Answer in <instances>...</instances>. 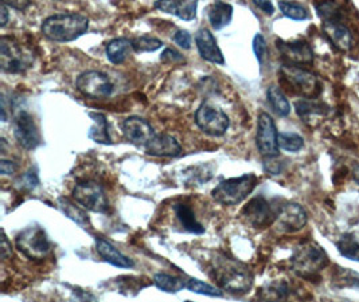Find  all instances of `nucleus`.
<instances>
[{"label":"nucleus","mask_w":359,"mask_h":302,"mask_svg":"<svg viewBox=\"0 0 359 302\" xmlns=\"http://www.w3.org/2000/svg\"><path fill=\"white\" fill-rule=\"evenodd\" d=\"M212 277L218 287L233 294H245L253 285V274L245 263L226 255L214 259Z\"/></svg>","instance_id":"f257e3e1"},{"label":"nucleus","mask_w":359,"mask_h":302,"mask_svg":"<svg viewBox=\"0 0 359 302\" xmlns=\"http://www.w3.org/2000/svg\"><path fill=\"white\" fill-rule=\"evenodd\" d=\"M89 29V19L77 13H60L49 16L42 23V34L53 42H73Z\"/></svg>","instance_id":"f03ea898"},{"label":"nucleus","mask_w":359,"mask_h":302,"mask_svg":"<svg viewBox=\"0 0 359 302\" xmlns=\"http://www.w3.org/2000/svg\"><path fill=\"white\" fill-rule=\"evenodd\" d=\"M328 265V255L316 243L307 242L294 249L291 258L292 270L304 280H315L319 273L326 269Z\"/></svg>","instance_id":"7ed1b4c3"},{"label":"nucleus","mask_w":359,"mask_h":302,"mask_svg":"<svg viewBox=\"0 0 359 302\" xmlns=\"http://www.w3.org/2000/svg\"><path fill=\"white\" fill-rule=\"evenodd\" d=\"M259 177L253 174L222 180L212 191V199L222 206H237L255 191Z\"/></svg>","instance_id":"20e7f679"},{"label":"nucleus","mask_w":359,"mask_h":302,"mask_svg":"<svg viewBox=\"0 0 359 302\" xmlns=\"http://www.w3.org/2000/svg\"><path fill=\"white\" fill-rule=\"evenodd\" d=\"M33 64V55L10 36L0 39V67L4 73L22 74Z\"/></svg>","instance_id":"39448f33"},{"label":"nucleus","mask_w":359,"mask_h":302,"mask_svg":"<svg viewBox=\"0 0 359 302\" xmlns=\"http://www.w3.org/2000/svg\"><path fill=\"white\" fill-rule=\"evenodd\" d=\"M281 82L291 89L292 93L312 99L320 93L319 81L315 74L297 66L284 64L280 69Z\"/></svg>","instance_id":"423d86ee"},{"label":"nucleus","mask_w":359,"mask_h":302,"mask_svg":"<svg viewBox=\"0 0 359 302\" xmlns=\"http://www.w3.org/2000/svg\"><path fill=\"white\" fill-rule=\"evenodd\" d=\"M17 247L30 259H43L51 250L49 238L41 226H30L19 233Z\"/></svg>","instance_id":"0eeeda50"},{"label":"nucleus","mask_w":359,"mask_h":302,"mask_svg":"<svg viewBox=\"0 0 359 302\" xmlns=\"http://www.w3.org/2000/svg\"><path fill=\"white\" fill-rule=\"evenodd\" d=\"M74 202L83 210L107 214L109 208V200L104 188L96 181H82L76 184L72 191Z\"/></svg>","instance_id":"6e6552de"},{"label":"nucleus","mask_w":359,"mask_h":302,"mask_svg":"<svg viewBox=\"0 0 359 302\" xmlns=\"http://www.w3.org/2000/svg\"><path fill=\"white\" fill-rule=\"evenodd\" d=\"M196 124L203 133L221 137L226 133L230 125L228 114L219 107H215L210 102H203L196 111Z\"/></svg>","instance_id":"1a4fd4ad"},{"label":"nucleus","mask_w":359,"mask_h":302,"mask_svg":"<svg viewBox=\"0 0 359 302\" xmlns=\"http://www.w3.org/2000/svg\"><path fill=\"white\" fill-rule=\"evenodd\" d=\"M76 88L82 96L93 99L108 98L114 93V83L107 74L97 70H88L81 73L76 80Z\"/></svg>","instance_id":"9d476101"},{"label":"nucleus","mask_w":359,"mask_h":302,"mask_svg":"<svg viewBox=\"0 0 359 302\" xmlns=\"http://www.w3.org/2000/svg\"><path fill=\"white\" fill-rule=\"evenodd\" d=\"M256 144L264 159L278 158V151H280L278 129L273 118L265 111H262L259 116Z\"/></svg>","instance_id":"9b49d317"},{"label":"nucleus","mask_w":359,"mask_h":302,"mask_svg":"<svg viewBox=\"0 0 359 302\" xmlns=\"http://www.w3.org/2000/svg\"><path fill=\"white\" fill-rule=\"evenodd\" d=\"M278 211L264 196H256L243 208L241 218L253 228H265L276 222Z\"/></svg>","instance_id":"f8f14e48"},{"label":"nucleus","mask_w":359,"mask_h":302,"mask_svg":"<svg viewBox=\"0 0 359 302\" xmlns=\"http://www.w3.org/2000/svg\"><path fill=\"white\" fill-rule=\"evenodd\" d=\"M14 137L18 144L27 151H33L42 143L41 133L29 111H18L14 118Z\"/></svg>","instance_id":"ddd939ff"},{"label":"nucleus","mask_w":359,"mask_h":302,"mask_svg":"<svg viewBox=\"0 0 359 302\" xmlns=\"http://www.w3.org/2000/svg\"><path fill=\"white\" fill-rule=\"evenodd\" d=\"M309 217L303 207L297 203H287L280 207L276 217V227L283 234H294L304 228Z\"/></svg>","instance_id":"4468645a"},{"label":"nucleus","mask_w":359,"mask_h":302,"mask_svg":"<svg viewBox=\"0 0 359 302\" xmlns=\"http://www.w3.org/2000/svg\"><path fill=\"white\" fill-rule=\"evenodd\" d=\"M121 129H123L124 137L130 143L137 146H146L156 135L147 120L137 116H131L126 118L121 124Z\"/></svg>","instance_id":"2eb2a0df"},{"label":"nucleus","mask_w":359,"mask_h":302,"mask_svg":"<svg viewBox=\"0 0 359 302\" xmlns=\"http://www.w3.org/2000/svg\"><path fill=\"white\" fill-rule=\"evenodd\" d=\"M276 46L284 61L290 66L300 67L302 64H311L313 62V51L310 45L304 41L284 42L281 39H278Z\"/></svg>","instance_id":"dca6fc26"},{"label":"nucleus","mask_w":359,"mask_h":302,"mask_svg":"<svg viewBox=\"0 0 359 302\" xmlns=\"http://www.w3.org/2000/svg\"><path fill=\"white\" fill-rule=\"evenodd\" d=\"M196 48L199 51V55L208 61L215 64H225L224 54L218 46L214 35L208 29H199L196 34Z\"/></svg>","instance_id":"f3484780"},{"label":"nucleus","mask_w":359,"mask_h":302,"mask_svg":"<svg viewBox=\"0 0 359 302\" xmlns=\"http://www.w3.org/2000/svg\"><path fill=\"white\" fill-rule=\"evenodd\" d=\"M146 152L155 158H178L182 153V146L175 137L167 133H158L144 146Z\"/></svg>","instance_id":"a211bd4d"},{"label":"nucleus","mask_w":359,"mask_h":302,"mask_svg":"<svg viewBox=\"0 0 359 302\" xmlns=\"http://www.w3.org/2000/svg\"><path fill=\"white\" fill-rule=\"evenodd\" d=\"M96 252L105 262L114 265L116 268L131 269L135 266V262L131 258L118 252L111 242L104 238H96Z\"/></svg>","instance_id":"6ab92c4d"},{"label":"nucleus","mask_w":359,"mask_h":302,"mask_svg":"<svg viewBox=\"0 0 359 302\" xmlns=\"http://www.w3.org/2000/svg\"><path fill=\"white\" fill-rule=\"evenodd\" d=\"M154 7L159 11L178 16L182 20H193L196 19L198 1H171V0H163V1H155Z\"/></svg>","instance_id":"aec40b11"},{"label":"nucleus","mask_w":359,"mask_h":302,"mask_svg":"<svg viewBox=\"0 0 359 302\" xmlns=\"http://www.w3.org/2000/svg\"><path fill=\"white\" fill-rule=\"evenodd\" d=\"M208 19L214 30H222L233 19V6L225 1H214L206 8Z\"/></svg>","instance_id":"412c9836"},{"label":"nucleus","mask_w":359,"mask_h":302,"mask_svg":"<svg viewBox=\"0 0 359 302\" xmlns=\"http://www.w3.org/2000/svg\"><path fill=\"white\" fill-rule=\"evenodd\" d=\"M325 32L337 48L344 51L353 48V35L341 22L325 23Z\"/></svg>","instance_id":"4be33fe9"},{"label":"nucleus","mask_w":359,"mask_h":302,"mask_svg":"<svg viewBox=\"0 0 359 302\" xmlns=\"http://www.w3.org/2000/svg\"><path fill=\"white\" fill-rule=\"evenodd\" d=\"M132 51V41L128 38H114L105 48L107 58L114 64H124Z\"/></svg>","instance_id":"5701e85b"},{"label":"nucleus","mask_w":359,"mask_h":302,"mask_svg":"<svg viewBox=\"0 0 359 302\" xmlns=\"http://www.w3.org/2000/svg\"><path fill=\"white\" fill-rule=\"evenodd\" d=\"M174 212H175L177 219L180 221V226L186 231H189L191 234H203L205 233V227L198 222L193 208L189 205H184V203L174 205Z\"/></svg>","instance_id":"b1692460"},{"label":"nucleus","mask_w":359,"mask_h":302,"mask_svg":"<svg viewBox=\"0 0 359 302\" xmlns=\"http://www.w3.org/2000/svg\"><path fill=\"white\" fill-rule=\"evenodd\" d=\"M89 117L93 120V125L89 129V139L93 140L95 143L104 144V145H111L114 144L111 136H109V127H108V120L102 113H89Z\"/></svg>","instance_id":"393cba45"},{"label":"nucleus","mask_w":359,"mask_h":302,"mask_svg":"<svg viewBox=\"0 0 359 302\" xmlns=\"http://www.w3.org/2000/svg\"><path fill=\"white\" fill-rule=\"evenodd\" d=\"M291 287L285 281H276L262 287L259 293L260 302H287L291 297Z\"/></svg>","instance_id":"a878e982"},{"label":"nucleus","mask_w":359,"mask_h":302,"mask_svg":"<svg viewBox=\"0 0 359 302\" xmlns=\"http://www.w3.org/2000/svg\"><path fill=\"white\" fill-rule=\"evenodd\" d=\"M58 205H60L61 211L65 214L69 219H72L73 222L77 223L82 228H89L90 227L88 214L85 212V210L81 206H79L77 203L74 205L73 202H70L66 198H60L58 199Z\"/></svg>","instance_id":"bb28decb"},{"label":"nucleus","mask_w":359,"mask_h":302,"mask_svg":"<svg viewBox=\"0 0 359 302\" xmlns=\"http://www.w3.org/2000/svg\"><path fill=\"white\" fill-rule=\"evenodd\" d=\"M154 285L159 290L165 293H180V290L186 289V282L183 278L171 275L167 273H158L154 275Z\"/></svg>","instance_id":"cd10ccee"},{"label":"nucleus","mask_w":359,"mask_h":302,"mask_svg":"<svg viewBox=\"0 0 359 302\" xmlns=\"http://www.w3.org/2000/svg\"><path fill=\"white\" fill-rule=\"evenodd\" d=\"M268 101L272 107L273 111L280 116V117H287L291 113V104L287 99V97L284 96L283 90L278 86H271L266 92Z\"/></svg>","instance_id":"c85d7f7f"},{"label":"nucleus","mask_w":359,"mask_h":302,"mask_svg":"<svg viewBox=\"0 0 359 302\" xmlns=\"http://www.w3.org/2000/svg\"><path fill=\"white\" fill-rule=\"evenodd\" d=\"M296 113L303 118V120H309L312 116H319V114H325L326 113V107L320 102H316L313 99H307L303 98L300 101H297L294 104Z\"/></svg>","instance_id":"c756f323"},{"label":"nucleus","mask_w":359,"mask_h":302,"mask_svg":"<svg viewBox=\"0 0 359 302\" xmlns=\"http://www.w3.org/2000/svg\"><path fill=\"white\" fill-rule=\"evenodd\" d=\"M132 48L135 53L137 54H143V53H154L159 48H163V42L155 36L151 35H142V36H136L131 39Z\"/></svg>","instance_id":"7c9ffc66"},{"label":"nucleus","mask_w":359,"mask_h":302,"mask_svg":"<svg viewBox=\"0 0 359 302\" xmlns=\"http://www.w3.org/2000/svg\"><path fill=\"white\" fill-rule=\"evenodd\" d=\"M315 8L318 11V15L320 16L325 23H331V22H341L342 14H341V8L337 3L334 1H322V3H316Z\"/></svg>","instance_id":"2f4dec72"},{"label":"nucleus","mask_w":359,"mask_h":302,"mask_svg":"<svg viewBox=\"0 0 359 302\" xmlns=\"http://www.w3.org/2000/svg\"><path fill=\"white\" fill-rule=\"evenodd\" d=\"M304 146V140L300 135L294 132L278 133V148L287 152H299Z\"/></svg>","instance_id":"473e14b6"},{"label":"nucleus","mask_w":359,"mask_h":302,"mask_svg":"<svg viewBox=\"0 0 359 302\" xmlns=\"http://www.w3.org/2000/svg\"><path fill=\"white\" fill-rule=\"evenodd\" d=\"M337 247L344 258L359 262V242H357L354 237L344 234L337 242Z\"/></svg>","instance_id":"72a5a7b5"},{"label":"nucleus","mask_w":359,"mask_h":302,"mask_svg":"<svg viewBox=\"0 0 359 302\" xmlns=\"http://www.w3.org/2000/svg\"><path fill=\"white\" fill-rule=\"evenodd\" d=\"M278 8L283 13V15H285L292 20H304L309 18L307 8L299 3L278 1Z\"/></svg>","instance_id":"f704fd0d"},{"label":"nucleus","mask_w":359,"mask_h":302,"mask_svg":"<svg viewBox=\"0 0 359 302\" xmlns=\"http://www.w3.org/2000/svg\"><path fill=\"white\" fill-rule=\"evenodd\" d=\"M186 289L196 293V294H203V296H209V297H222L224 291L218 287H212L210 284L202 282L196 278H190L186 282Z\"/></svg>","instance_id":"c9c22d12"},{"label":"nucleus","mask_w":359,"mask_h":302,"mask_svg":"<svg viewBox=\"0 0 359 302\" xmlns=\"http://www.w3.org/2000/svg\"><path fill=\"white\" fill-rule=\"evenodd\" d=\"M253 51H255V55H256L259 64L262 66L265 60H266V57H268V46H266V41L262 36V34L255 35V38H253Z\"/></svg>","instance_id":"e433bc0d"},{"label":"nucleus","mask_w":359,"mask_h":302,"mask_svg":"<svg viewBox=\"0 0 359 302\" xmlns=\"http://www.w3.org/2000/svg\"><path fill=\"white\" fill-rule=\"evenodd\" d=\"M17 184H19L20 190L33 191L39 184V177L36 175V172H34L32 170V171H27L26 174L20 176L17 180Z\"/></svg>","instance_id":"4c0bfd02"},{"label":"nucleus","mask_w":359,"mask_h":302,"mask_svg":"<svg viewBox=\"0 0 359 302\" xmlns=\"http://www.w3.org/2000/svg\"><path fill=\"white\" fill-rule=\"evenodd\" d=\"M161 61H163L164 64H183L184 57L175 48H164V51L161 55Z\"/></svg>","instance_id":"58836bf2"},{"label":"nucleus","mask_w":359,"mask_h":302,"mask_svg":"<svg viewBox=\"0 0 359 302\" xmlns=\"http://www.w3.org/2000/svg\"><path fill=\"white\" fill-rule=\"evenodd\" d=\"M70 302H98L97 297L88 291V290H81V289H76L73 293H72V297H70Z\"/></svg>","instance_id":"ea45409f"},{"label":"nucleus","mask_w":359,"mask_h":302,"mask_svg":"<svg viewBox=\"0 0 359 302\" xmlns=\"http://www.w3.org/2000/svg\"><path fill=\"white\" fill-rule=\"evenodd\" d=\"M174 42L180 45V48L189 50L191 48V35L187 30H180L174 35Z\"/></svg>","instance_id":"a19ab883"},{"label":"nucleus","mask_w":359,"mask_h":302,"mask_svg":"<svg viewBox=\"0 0 359 302\" xmlns=\"http://www.w3.org/2000/svg\"><path fill=\"white\" fill-rule=\"evenodd\" d=\"M18 165L14 161L3 159L0 161V172L3 176L13 175L17 172Z\"/></svg>","instance_id":"79ce46f5"},{"label":"nucleus","mask_w":359,"mask_h":302,"mask_svg":"<svg viewBox=\"0 0 359 302\" xmlns=\"http://www.w3.org/2000/svg\"><path fill=\"white\" fill-rule=\"evenodd\" d=\"M276 158L273 159H265L264 163V168L266 172H269L271 175H278L281 172V164L276 161Z\"/></svg>","instance_id":"37998d69"},{"label":"nucleus","mask_w":359,"mask_h":302,"mask_svg":"<svg viewBox=\"0 0 359 302\" xmlns=\"http://www.w3.org/2000/svg\"><path fill=\"white\" fill-rule=\"evenodd\" d=\"M253 4L256 7H259L260 10H262L266 15H273L275 13V8H273V4L271 1H262V0H255Z\"/></svg>","instance_id":"c03bdc74"},{"label":"nucleus","mask_w":359,"mask_h":302,"mask_svg":"<svg viewBox=\"0 0 359 302\" xmlns=\"http://www.w3.org/2000/svg\"><path fill=\"white\" fill-rule=\"evenodd\" d=\"M11 255V245L8 243L7 237L3 234V239H1V258L7 259Z\"/></svg>","instance_id":"a18cd8bd"},{"label":"nucleus","mask_w":359,"mask_h":302,"mask_svg":"<svg viewBox=\"0 0 359 302\" xmlns=\"http://www.w3.org/2000/svg\"><path fill=\"white\" fill-rule=\"evenodd\" d=\"M0 15H1L0 26L4 27L8 23V8H7L6 3H1V6H0Z\"/></svg>","instance_id":"49530a36"},{"label":"nucleus","mask_w":359,"mask_h":302,"mask_svg":"<svg viewBox=\"0 0 359 302\" xmlns=\"http://www.w3.org/2000/svg\"><path fill=\"white\" fill-rule=\"evenodd\" d=\"M353 176H354V180H355V181L359 184V165H357V167L354 168V171H353Z\"/></svg>","instance_id":"de8ad7c7"},{"label":"nucleus","mask_w":359,"mask_h":302,"mask_svg":"<svg viewBox=\"0 0 359 302\" xmlns=\"http://www.w3.org/2000/svg\"><path fill=\"white\" fill-rule=\"evenodd\" d=\"M184 302H193V301H184Z\"/></svg>","instance_id":"09e8293b"}]
</instances>
